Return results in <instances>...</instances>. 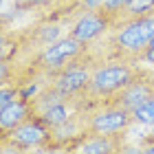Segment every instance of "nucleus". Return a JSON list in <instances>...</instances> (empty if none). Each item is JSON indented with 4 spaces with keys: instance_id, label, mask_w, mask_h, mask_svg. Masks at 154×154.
Returning a JSON list of instances; mask_svg holds the SVG:
<instances>
[{
    "instance_id": "f257e3e1",
    "label": "nucleus",
    "mask_w": 154,
    "mask_h": 154,
    "mask_svg": "<svg viewBox=\"0 0 154 154\" xmlns=\"http://www.w3.org/2000/svg\"><path fill=\"white\" fill-rule=\"evenodd\" d=\"M152 40H154V13L117 24L103 40H99L88 48L101 62L115 60V62H128V64H141Z\"/></svg>"
},
{
    "instance_id": "f03ea898",
    "label": "nucleus",
    "mask_w": 154,
    "mask_h": 154,
    "mask_svg": "<svg viewBox=\"0 0 154 154\" xmlns=\"http://www.w3.org/2000/svg\"><path fill=\"white\" fill-rule=\"evenodd\" d=\"M139 64H128V62H99L95 68L90 84L86 88V93L82 95V101L88 110H93L95 106L112 99L115 95H119L121 90L132 82V77L137 73Z\"/></svg>"
},
{
    "instance_id": "7ed1b4c3",
    "label": "nucleus",
    "mask_w": 154,
    "mask_h": 154,
    "mask_svg": "<svg viewBox=\"0 0 154 154\" xmlns=\"http://www.w3.org/2000/svg\"><path fill=\"white\" fill-rule=\"evenodd\" d=\"M99 62L101 60H97V55L88 48L84 55H79L68 66H64L60 73L48 77V86L53 90H57L60 95H64V97H82L86 93L90 77H93Z\"/></svg>"
},
{
    "instance_id": "20e7f679",
    "label": "nucleus",
    "mask_w": 154,
    "mask_h": 154,
    "mask_svg": "<svg viewBox=\"0 0 154 154\" xmlns=\"http://www.w3.org/2000/svg\"><path fill=\"white\" fill-rule=\"evenodd\" d=\"M134 123V117L128 108L119 106L117 101H103L95 106L88 115V134H108L121 137Z\"/></svg>"
},
{
    "instance_id": "39448f33",
    "label": "nucleus",
    "mask_w": 154,
    "mask_h": 154,
    "mask_svg": "<svg viewBox=\"0 0 154 154\" xmlns=\"http://www.w3.org/2000/svg\"><path fill=\"white\" fill-rule=\"evenodd\" d=\"M115 29V20L101 9H93L86 13H79L71 24H68V35L79 40L82 44L93 46L99 40H103L110 31Z\"/></svg>"
},
{
    "instance_id": "423d86ee",
    "label": "nucleus",
    "mask_w": 154,
    "mask_h": 154,
    "mask_svg": "<svg viewBox=\"0 0 154 154\" xmlns=\"http://www.w3.org/2000/svg\"><path fill=\"white\" fill-rule=\"evenodd\" d=\"M152 97H154V68L137 66V73L132 77V82L119 95H115L112 99H108V101H117L119 106H123V108H128L130 112H134L139 106H143Z\"/></svg>"
},
{
    "instance_id": "0eeeda50",
    "label": "nucleus",
    "mask_w": 154,
    "mask_h": 154,
    "mask_svg": "<svg viewBox=\"0 0 154 154\" xmlns=\"http://www.w3.org/2000/svg\"><path fill=\"white\" fill-rule=\"evenodd\" d=\"M0 137L11 139L13 143H18L20 148H24L29 152L51 145V128L35 115L29 117L26 121H22L20 125H16V128L9 130V132H0Z\"/></svg>"
},
{
    "instance_id": "6e6552de",
    "label": "nucleus",
    "mask_w": 154,
    "mask_h": 154,
    "mask_svg": "<svg viewBox=\"0 0 154 154\" xmlns=\"http://www.w3.org/2000/svg\"><path fill=\"white\" fill-rule=\"evenodd\" d=\"M88 115L90 110H79L62 125L51 128V145L75 152L77 145L88 137Z\"/></svg>"
},
{
    "instance_id": "1a4fd4ad",
    "label": "nucleus",
    "mask_w": 154,
    "mask_h": 154,
    "mask_svg": "<svg viewBox=\"0 0 154 154\" xmlns=\"http://www.w3.org/2000/svg\"><path fill=\"white\" fill-rule=\"evenodd\" d=\"M125 137H108V134H88L77 145L75 154H117L119 148L125 143Z\"/></svg>"
},
{
    "instance_id": "9d476101",
    "label": "nucleus",
    "mask_w": 154,
    "mask_h": 154,
    "mask_svg": "<svg viewBox=\"0 0 154 154\" xmlns=\"http://www.w3.org/2000/svg\"><path fill=\"white\" fill-rule=\"evenodd\" d=\"M29 117H33V108L29 99H16L9 106L0 108V132H9L22 121H26Z\"/></svg>"
},
{
    "instance_id": "9b49d317",
    "label": "nucleus",
    "mask_w": 154,
    "mask_h": 154,
    "mask_svg": "<svg viewBox=\"0 0 154 154\" xmlns=\"http://www.w3.org/2000/svg\"><path fill=\"white\" fill-rule=\"evenodd\" d=\"M154 13V0H130V5L123 9L121 18H119L117 24L125 22V20H134V18H143Z\"/></svg>"
},
{
    "instance_id": "f8f14e48",
    "label": "nucleus",
    "mask_w": 154,
    "mask_h": 154,
    "mask_svg": "<svg viewBox=\"0 0 154 154\" xmlns=\"http://www.w3.org/2000/svg\"><path fill=\"white\" fill-rule=\"evenodd\" d=\"M64 0H11L13 9L18 11H38V9H44L46 13L55 9V7H60Z\"/></svg>"
},
{
    "instance_id": "ddd939ff",
    "label": "nucleus",
    "mask_w": 154,
    "mask_h": 154,
    "mask_svg": "<svg viewBox=\"0 0 154 154\" xmlns=\"http://www.w3.org/2000/svg\"><path fill=\"white\" fill-rule=\"evenodd\" d=\"M132 117H134V123L152 128V125H154V97L148 99L143 106H139L134 112H132Z\"/></svg>"
},
{
    "instance_id": "4468645a",
    "label": "nucleus",
    "mask_w": 154,
    "mask_h": 154,
    "mask_svg": "<svg viewBox=\"0 0 154 154\" xmlns=\"http://www.w3.org/2000/svg\"><path fill=\"white\" fill-rule=\"evenodd\" d=\"M128 5H130V0H103V2H101V9L115 20V26H117L119 18H121V13H123V9H125Z\"/></svg>"
},
{
    "instance_id": "2eb2a0df",
    "label": "nucleus",
    "mask_w": 154,
    "mask_h": 154,
    "mask_svg": "<svg viewBox=\"0 0 154 154\" xmlns=\"http://www.w3.org/2000/svg\"><path fill=\"white\" fill-rule=\"evenodd\" d=\"M0 154H29V150L20 148V145L13 143L11 139H2L0 137Z\"/></svg>"
},
{
    "instance_id": "dca6fc26",
    "label": "nucleus",
    "mask_w": 154,
    "mask_h": 154,
    "mask_svg": "<svg viewBox=\"0 0 154 154\" xmlns=\"http://www.w3.org/2000/svg\"><path fill=\"white\" fill-rule=\"evenodd\" d=\"M29 154H75L73 150H64V148H55V145H46V148H40V150H33Z\"/></svg>"
},
{
    "instance_id": "f3484780",
    "label": "nucleus",
    "mask_w": 154,
    "mask_h": 154,
    "mask_svg": "<svg viewBox=\"0 0 154 154\" xmlns=\"http://www.w3.org/2000/svg\"><path fill=\"white\" fill-rule=\"evenodd\" d=\"M117 154H143V152H141V143H130V141H125L121 148H119Z\"/></svg>"
},
{
    "instance_id": "a211bd4d",
    "label": "nucleus",
    "mask_w": 154,
    "mask_h": 154,
    "mask_svg": "<svg viewBox=\"0 0 154 154\" xmlns=\"http://www.w3.org/2000/svg\"><path fill=\"white\" fill-rule=\"evenodd\" d=\"M139 143H141V152L143 154H154V139L152 137L145 134V137H141V141H139Z\"/></svg>"
},
{
    "instance_id": "6ab92c4d",
    "label": "nucleus",
    "mask_w": 154,
    "mask_h": 154,
    "mask_svg": "<svg viewBox=\"0 0 154 154\" xmlns=\"http://www.w3.org/2000/svg\"><path fill=\"white\" fill-rule=\"evenodd\" d=\"M143 62H148V64H154V40L150 42V48H148V53H145Z\"/></svg>"
},
{
    "instance_id": "aec40b11",
    "label": "nucleus",
    "mask_w": 154,
    "mask_h": 154,
    "mask_svg": "<svg viewBox=\"0 0 154 154\" xmlns=\"http://www.w3.org/2000/svg\"><path fill=\"white\" fill-rule=\"evenodd\" d=\"M148 137H152V139H154V125L150 128V132H148Z\"/></svg>"
},
{
    "instance_id": "412c9836",
    "label": "nucleus",
    "mask_w": 154,
    "mask_h": 154,
    "mask_svg": "<svg viewBox=\"0 0 154 154\" xmlns=\"http://www.w3.org/2000/svg\"><path fill=\"white\" fill-rule=\"evenodd\" d=\"M71 2H73V0H64V2H62L60 7H64V5H71ZM55 9H57V7H55Z\"/></svg>"
}]
</instances>
